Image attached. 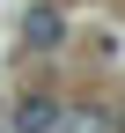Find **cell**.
I'll list each match as a JSON object with an SVG mask.
<instances>
[{
    "instance_id": "cell-1",
    "label": "cell",
    "mask_w": 125,
    "mask_h": 133,
    "mask_svg": "<svg viewBox=\"0 0 125 133\" xmlns=\"http://www.w3.org/2000/svg\"><path fill=\"white\" fill-rule=\"evenodd\" d=\"M22 44H29V52H59V44H66V8L29 0V15H22Z\"/></svg>"
},
{
    "instance_id": "cell-2",
    "label": "cell",
    "mask_w": 125,
    "mask_h": 133,
    "mask_svg": "<svg viewBox=\"0 0 125 133\" xmlns=\"http://www.w3.org/2000/svg\"><path fill=\"white\" fill-rule=\"evenodd\" d=\"M7 126H15V133H52V126H59V96H44V89H29V96H15V111H7Z\"/></svg>"
},
{
    "instance_id": "cell-3",
    "label": "cell",
    "mask_w": 125,
    "mask_h": 133,
    "mask_svg": "<svg viewBox=\"0 0 125 133\" xmlns=\"http://www.w3.org/2000/svg\"><path fill=\"white\" fill-rule=\"evenodd\" d=\"M59 126H66V133H118V111L96 104V96H81L74 111H59Z\"/></svg>"
},
{
    "instance_id": "cell-4",
    "label": "cell",
    "mask_w": 125,
    "mask_h": 133,
    "mask_svg": "<svg viewBox=\"0 0 125 133\" xmlns=\"http://www.w3.org/2000/svg\"><path fill=\"white\" fill-rule=\"evenodd\" d=\"M118 133H125V111H118Z\"/></svg>"
}]
</instances>
